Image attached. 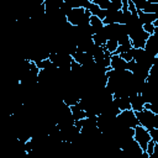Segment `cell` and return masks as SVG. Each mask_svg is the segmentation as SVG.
<instances>
[{
    "instance_id": "6da1fadb",
    "label": "cell",
    "mask_w": 158,
    "mask_h": 158,
    "mask_svg": "<svg viewBox=\"0 0 158 158\" xmlns=\"http://www.w3.org/2000/svg\"><path fill=\"white\" fill-rule=\"evenodd\" d=\"M128 28V27H127ZM128 36L132 43L133 48H141L144 49L147 40L149 37V35L142 28V26L139 27H133V28H128Z\"/></svg>"
},
{
    "instance_id": "7a4b0ae2",
    "label": "cell",
    "mask_w": 158,
    "mask_h": 158,
    "mask_svg": "<svg viewBox=\"0 0 158 158\" xmlns=\"http://www.w3.org/2000/svg\"><path fill=\"white\" fill-rule=\"evenodd\" d=\"M133 139L139 144V147L142 148V151L146 152V151H147L148 142H149L152 138H151L149 131L146 130L144 127H142L141 125H138V126L135 127V136H133Z\"/></svg>"
},
{
    "instance_id": "3957f363",
    "label": "cell",
    "mask_w": 158,
    "mask_h": 158,
    "mask_svg": "<svg viewBox=\"0 0 158 158\" xmlns=\"http://www.w3.org/2000/svg\"><path fill=\"white\" fill-rule=\"evenodd\" d=\"M136 116H137L138 123H139L142 127H144V128L148 130V131H151L152 128H154V127H153V122H154V116H156V115H154L152 111L144 109V110H142V111L136 112Z\"/></svg>"
},
{
    "instance_id": "277c9868",
    "label": "cell",
    "mask_w": 158,
    "mask_h": 158,
    "mask_svg": "<svg viewBox=\"0 0 158 158\" xmlns=\"http://www.w3.org/2000/svg\"><path fill=\"white\" fill-rule=\"evenodd\" d=\"M72 58L77 63H79L81 67H91L95 63L94 62V58H93V56L90 53H83V52H79V51H77L75 53H73L72 54Z\"/></svg>"
},
{
    "instance_id": "5b68a950",
    "label": "cell",
    "mask_w": 158,
    "mask_h": 158,
    "mask_svg": "<svg viewBox=\"0 0 158 158\" xmlns=\"http://www.w3.org/2000/svg\"><path fill=\"white\" fill-rule=\"evenodd\" d=\"M144 51L152 57H158V33H153L148 37Z\"/></svg>"
},
{
    "instance_id": "8992f818",
    "label": "cell",
    "mask_w": 158,
    "mask_h": 158,
    "mask_svg": "<svg viewBox=\"0 0 158 158\" xmlns=\"http://www.w3.org/2000/svg\"><path fill=\"white\" fill-rule=\"evenodd\" d=\"M130 101H131V109L135 111V112H138V111H142L144 110V100L142 98V95L139 93L137 94H133L130 96Z\"/></svg>"
},
{
    "instance_id": "52a82bcc",
    "label": "cell",
    "mask_w": 158,
    "mask_h": 158,
    "mask_svg": "<svg viewBox=\"0 0 158 158\" xmlns=\"http://www.w3.org/2000/svg\"><path fill=\"white\" fill-rule=\"evenodd\" d=\"M110 68L114 70H127V62H125L118 54H112Z\"/></svg>"
},
{
    "instance_id": "ba28073f",
    "label": "cell",
    "mask_w": 158,
    "mask_h": 158,
    "mask_svg": "<svg viewBox=\"0 0 158 158\" xmlns=\"http://www.w3.org/2000/svg\"><path fill=\"white\" fill-rule=\"evenodd\" d=\"M89 25H90V27H91V30H93L94 33L101 32L104 30V27H105L102 20L99 19L98 16H94V15H91V17L89 19Z\"/></svg>"
},
{
    "instance_id": "9c48e42d",
    "label": "cell",
    "mask_w": 158,
    "mask_h": 158,
    "mask_svg": "<svg viewBox=\"0 0 158 158\" xmlns=\"http://www.w3.org/2000/svg\"><path fill=\"white\" fill-rule=\"evenodd\" d=\"M114 102L118 106V109L121 111H126V110H132L131 109V101H130V96H122V98H114Z\"/></svg>"
},
{
    "instance_id": "30bf717a",
    "label": "cell",
    "mask_w": 158,
    "mask_h": 158,
    "mask_svg": "<svg viewBox=\"0 0 158 158\" xmlns=\"http://www.w3.org/2000/svg\"><path fill=\"white\" fill-rule=\"evenodd\" d=\"M70 111H72V116H73L74 121H79V120L86 118V111H84V110L80 107L79 102H78L77 105L72 106V107H70Z\"/></svg>"
},
{
    "instance_id": "8fae6325",
    "label": "cell",
    "mask_w": 158,
    "mask_h": 158,
    "mask_svg": "<svg viewBox=\"0 0 158 158\" xmlns=\"http://www.w3.org/2000/svg\"><path fill=\"white\" fill-rule=\"evenodd\" d=\"M138 19H139V22L143 26V25H147V23H153L157 20V15L156 14H146L143 11H138Z\"/></svg>"
},
{
    "instance_id": "7c38bea8",
    "label": "cell",
    "mask_w": 158,
    "mask_h": 158,
    "mask_svg": "<svg viewBox=\"0 0 158 158\" xmlns=\"http://www.w3.org/2000/svg\"><path fill=\"white\" fill-rule=\"evenodd\" d=\"M142 11L146 14H156L158 11V1H146V5Z\"/></svg>"
},
{
    "instance_id": "4fadbf2b",
    "label": "cell",
    "mask_w": 158,
    "mask_h": 158,
    "mask_svg": "<svg viewBox=\"0 0 158 158\" xmlns=\"http://www.w3.org/2000/svg\"><path fill=\"white\" fill-rule=\"evenodd\" d=\"M104 48H105V51H109L111 54H115L118 48V41L117 40H107Z\"/></svg>"
},
{
    "instance_id": "5bb4252c",
    "label": "cell",
    "mask_w": 158,
    "mask_h": 158,
    "mask_svg": "<svg viewBox=\"0 0 158 158\" xmlns=\"http://www.w3.org/2000/svg\"><path fill=\"white\" fill-rule=\"evenodd\" d=\"M149 75L158 78V57H154V59H153V64L149 69Z\"/></svg>"
},
{
    "instance_id": "9a60e30c",
    "label": "cell",
    "mask_w": 158,
    "mask_h": 158,
    "mask_svg": "<svg viewBox=\"0 0 158 158\" xmlns=\"http://www.w3.org/2000/svg\"><path fill=\"white\" fill-rule=\"evenodd\" d=\"M142 28L151 36V35H153L154 33V30H156V26L153 25V23H147V25H143L142 26Z\"/></svg>"
},
{
    "instance_id": "2e32d148",
    "label": "cell",
    "mask_w": 158,
    "mask_h": 158,
    "mask_svg": "<svg viewBox=\"0 0 158 158\" xmlns=\"http://www.w3.org/2000/svg\"><path fill=\"white\" fill-rule=\"evenodd\" d=\"M125 62H131V60H133V57H132V53H131V49L128 51V52H126V53H122V54H118Z\"/></svg>"
},
{
    "instance_id": "e0dca14e",
    "label": "cell",
    "mask_w": 158,
    "mask_h": 158,
    "mask_svg": "<svg viewBox=\"0 0 158 158\" xmlns=\"http://www.w3.org/2000/svg\"><path fill=\"white\" fill-rule=\"evenodd\" d=\"M154 146H156V142H154L153 139H151V141L148 142L147 151H146V153H147L148 156H152V154H153V152H154Z\"/></svg>"
},
{
    "instance_id": "ac0fdd59",
    "label": "cell",
    "mask_w": 158,
    "mask_h": 158,
    "mask_svg": "<svg viewBox=\"0 0 158 158\" xmlns=\"http://www.w3.org/2000/svg\"><path fill=\"white\" fill-rule=\"evenodd\" d=\"M149 135H151V138H152L156 143H158V128H152V130L149 131Z\"/></svg>"
},
{
    "instance_id": "d6986e66",
    "label": "cell",
    "mask_w": 158,
    "mask_h": 158,
    "mask_svg": "<svg viewBox=\"0 0 158 158\" xmlns=\"http://www.w3.org/2000/svg\"><path fill=\"white\" fill-rule=\"evenodd\" d=\"M153 127L154 128H158V115L154 116V122H153Z\"/></svg>"
},
{
    "instance_id": "ffe728a7",
    "label": "cell",
    "mask_w": 158,
    "mask_h": 158,
    "mask_svg": "<svg viewBox=\"0 0 158 158\" xmlns=\"http://www.w3.org/2000/svg\"><path fill=\"white\" fill-rule=\"evenodd\" d=\"M153 25H154L156 27H158V15H157V20H156V21L153 22Z\"/></svg>"
}]
</instances>
